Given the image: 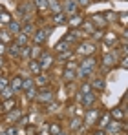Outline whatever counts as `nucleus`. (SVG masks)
Instances as JSON below:
<instances>
[{
	"label": "nucleus",
	"mask_w": 128,
	"mask_h": 135,
	"mask_svg": "<svg viewBox=\"0 0 128 135\" xmlns=\"http://www.w3.org/2000/svg\"><path fill=\"white\" fill-rule=\"evenodd\" d=\"M62 38L66 40V42H70V44L73 46L75 42H79V31H68Z\"/></svg>",
	"instance_id": "5701e85b"
},
{
	"label": "nucleus",
	"mask_w": 128,
	"mask_h": 135,
	"mask_svg": "<svg viewBox=\"0 0 128 135\" xmlns=\"http://www.w3.org/2000/svg\"><path fill=\"white\" fill-rule=\"evenodd\" d=\"M93 135H106V132H104V130H95Z\"/></svg>",
	"instance_id": "a19ab883"
},
{
	"label": "nucleus",
	"mask_w": 128,
	"mask_h": 135,
	"mask_svg": "<svg viewBox=\"0 0 128 135\" xmlns=\"http://www.w3.org/2000/svg\"><path fill=\"white\" fill-rule=\"evenodd\" d=\"M75 4H77L79 7H88V6L92 4V0H75Z\"/></svg>",
	"instance_id": "f704fd0d"
},
{
	"label": "nucleus",
	"mask_w": 128,
	"mask_h": 135,
	"mask_svg": "<svg viewBox=\"0 0 128 135\" xmlns=\"http://www.w3.org/2000/svg\"><path fill=\"white\" fill-rule=\"evenodd\" d=\"M90 22H92V26H93L95 29H101V31L108 26V22H106V18H104V15H103V13H95V15H92Z\"/></svg>",
	"instance_id": "6e6552de"
},
{
	"label": "nucleus",
	"mask_w": 128,
	"mask_h": 135,
	"mask_svg": "<svg viewBox=\"0 0 128 135\" xmlns=\"http://www.w3.org/2000/svg\"><path fill=\"white\" fill-rule=\"evenodd\" d=\"M48 9L55 15V13H61L62 11V6H61V0H48Z\"/></svg>",
	"instance_id": "4be33fe9"
},
{
	"label": "nucleus",
	"mask_w": 128,
	"mask_h": 135,
	"mask_svg": "<svg viewBox=\"0 0 128 135\" xmlns=\"http://www.w3.org/2000/svg\"><path fill=\"white\" fill-rule=\"evenodd\" d=\"M53 49H55V53L59 55V53H64V51H70V49H71V44H70V42H66L64 38H61V40L55 44Z\"/></svg>",
	"instance_id": "f3484780"
},
{
	"label": "nucleus",
	"mask_w": 128,
	"mask_h": 135,
	"mask_svg": "<svg viewBox=\"0 0 128 135\" xmlns=\"http://www.w3.org/2000/svg\"><path fill=\"white\" fill-rule=\"evenodd\" d=\"M79 68L88 69V71H92V73H93V69L97 68V60H95V57H86V59H83V62L79 64Z\"/></svg>",
	"instance_id": "ddd939ff"
},
{
	"label": "nucleus",
	"mask_w": 128,
	"mask_h": 135,
	"mask_svg": "<svg viewBox=\"0 0 128 135\" xmlns=\"http://www.w3.org/2000/svg\"><path fill=\"white\" fill-rule=\"evenodd\" d=\"M83 126V117H73L71 120H70V128L71 130H79Z\"/></svg>",
	"instance_id": "c85d7f7f"
},
{
	"label": "nucleus",
	"mask_w": 128,
	"mask_h": 135,
	"mask_svg": "<svg viewBox=\"0 0 128 135\" xmlns=\"http://www.w3.org/2000/svg\"><path fill=\"white\" fill-rule=\"evenodd\" d=\"M53 97H55V93L51 88H42V90L37 91V97H35V100H39V102H51L53 100Z\"/></svg>",
	"instance_id": "423d86ee"
},
{
	"label": "nucleus",
	"mask_w": 128,
	"mask_h": 135,
	"mask_svg": "<svg viewBox=\"0 0 128 135\" xmlns=\"http://www.w3.org/2000/svg\"><path fill=\"white\" fill-rule=\"evenodd\" d=\"M22 24V27H20V33L22 35H26V37H33V33H35V24L31 22V20H24V22H20Z\"/></svg>",
	"instance_id": "f8f14e48"
},
{
	"label": "nucleus",
	"mask_w": 128,
	"mask_h": 135,
	"mask_svg": "<svg viewBox=\"0 0 128 135\" xmlns=\"http://www.w3.org/2000/svg\"><path fill=\"white\" fill-rule=\"evenodd\" d=\"M61 6H62V13L66 17H71V15L79 13V6L75 4V0H64V2H61Z\"/></svg>",
	"instance_id": "0eeeda50"
},
{
	"label": "nucleus",
	"mask_w": 128,
	"mask_h": 135,
	"mask_svg": "<svg viewBox=\"0 0 128 135\" xmlns=\"http://www.w3.org/2000/svg\"><path fill=\"white\" fill-rule=\"evenodd\" d=\"M37 62L40 64V69L46 71V69H49V68L53 66L57 60H55V55H53V53H49V51H42V55L37 59Z\"/></svg>",
	"instance_id": "f03ea898"
},
{
	"label": "nucleus",
	"mask_w": 128,
	"mask_h": 135,
	"mask_svg": "<svg viewBox=\"0 0 128 135\" xmlns=\"http://www.w3.org/2000/svg\"><path fill=\"white\" fill-rule=\"evenodd\" d=\"M90 88L93 91H104V88H106V82H104V79H95V80H92V84H90Z\"/></svg>",
	"instance_id": "a211bd4d"
},
{
	"label": "nucleus",
	"mask_w": 128,
	"mask_h": 135,
	"mask_svg": "<svg viewBox=\"0 0 128 135\" xmlns=\"http://www.w3.org/2000/svg\"><path fill=\"white\" fill-rule=\"evenodd\" d=\"M77 68H79V64H77V62H71V60L66 64V69H73V71H75Z\"/></svg>",
	"instance_id": "e433bc0d"
},
{
	"label": "nucleus",
	"mask_w": 128,
	"mask_h": 135,
	"mask_svg": "<svg viewBox=\"0 0 128 135\" xmlns=\"http://www.w3.org/2000/svg\"><path fill=\"white\" fill-rule=\"evenodd\" d=\"M33 82H35V86H37V88H40V86H42V88H46V86L49 84L48 75H44V73H39V75L33 79Z\"/></svg>",
	"instance_id": "aec40b11"
},
{
	"label": "nucleus",
	"mask_w": 128,
	"mask_h": 135,
	"mask_svg": "<svg viewBox=\"0 0 128 135\" xmlns=\"http://www.w3.org/2000/svg\"><path fill=\"white\" fill-rule=\"evenodd\" d=\"M81 97V104L84 106V110H90V108H95L97 104V95L93 91H88V93H79Z\"/></svg>",
	"instance_id": "20e7f679"
},
{
	"label": "nucleus",
	"mask_w": 128,
	"mask_h": 135,
	"mask_svg": "<svg viewBox=\"0 0 128 135\" xmlns=\"http://www.w3.org/2000/svg\"><path fill=\"white\" fill-rule=\"evenodd\" d=\"M48 132H49V135H59L62 132V126H61L59 122H51L49 128H48Z\"/></svg>",
	"instance_id": "a878e982"
},
{
	"label": "nucleus",
	"mask_w": 128,
	"mask_h": 135,
	"mask_svg": "<svg viewBox=\"0 0 128 135\" xmlns=\"http://www.w3.org/2000/svg\"><path fill=\"white\" fill-rule=\"evenodd\" d=\"M29 71H31L33 75H39V73H42V69H40V64H39L37 60H29Z\"/></svg>",
	"instance_id": "bb28decb"
},
{
	"label": "nucleus",
	"mask_w": 128,
	"mask_h": 135,
	"mask_svg": "<svg viewBox=\"0 0 128 135\" xmlns=\"http://www.w3.org/2000/svg\"><path fill=\"white\" fill-rule=\"evenodd\" d=\"M49 35H51V27L35 29V33H33V42H35V46H42L44 42L49 38Z\"/></svg>",
	"instance_id": "7ed1b4c3"
},
{
	"label": "nucleus",
	"mask_w": 128,
	"mask_h": 135,
	"mask_svg": "<svg viewBox=\"0 0 128 135\" xmlns=\"http://www.w3.org/2000/svg\"><path fill=\"white\" fill-rule=\"evenodd\" d=\"M101 113H103V108H90V110H86L84 112V119H83V122H88V124H95L97 122V119L101 117Z\"/></svg>",
	"instance_id": "39448f33"
},
{
	"label": "nucleus",
	"mask_w": 128,
	"mask_h": 135,
	"mask_svg": "<svg viewBox=\"0 0 128 135\" xmlns=\"http://www.w3.org/2000/svg\"><path fill=\"white\" fill-rule=\"evenodd\" d=\"M0 97H2V100L4 99H11V97H15V91L11 90V86H6L4 90L0 91Z\"/></svg>",
	"instance_id": "cd10ccee"
},
{
	"label": "nucleus",
	"mask_w": 128,
	"mask_h": 135,
	"mask_svg": "<svg viewBox=\"0 0 128 135\" xmlns=\"http://www.w3.org/2000/svg\"><path fill=\"white\" fill-rule=\"evenodd\" d=\"M6 86H9V82H7V79H6V77H0V91L4 90Z\"/></svg>",
	"instance_id": "c9c22d12"
},
{
	"label": "nucleus",
	"mask_w": 128,
	"mask_h": 135,
	"mask_svg": "<svg viewBox=\"0 0 128 135\" xmlns=\"http://www.w3.org/2000/svg\"><path fill=\"white\" fill-rule=\"evenodd\" d=\"M4 66V57H0V68Z\"/></svg>",
	"instance_id": "79ce46f5"
},
{
	"label": "nucleus",
	"mask_w": 128,
	"mask_h": 135,
	"mask_svg": "<svg viewBox=\"0 0 128 135\" xmlns=\"http://www.w3.org/2000/svg\"><path fill=\"white\" fill-rule=\"evenodd\" d=\"M4 135H17V128H15V126H13V128H7Z\"/></svg>",
	"instance_id": "58836bf2"
},
{
	"label": "nucleus",
	"mask_w": 128,
	"mask_h": 135,
	"mask_svg": "<svg viewBox=\"0 0 128 135\" xmlns=\"http://www.w3.org/2000/svg\"><path fill=\"white\" fill-rule=\"evenodd\" d=\"M9 40H13V37H11L7 31H0V42L6 44V42H9Z\"/></svg>",
	"instance_id": "473e14b6"
},
{
	"label": "nucleus",
	"mask_w": 128,
	"mask_h": 135,
	"mask_svg": "<svg viewBox=\"0 0 128 135\" xmlns=\"http://www.w3.org/2000/svg\"><path fill=\"white\" fill-rule=\"evenodd\" d=\"M6 47H7V46L0 42V57H4V53H6Z\"/></svg>",
	"instance_id": "ea45409f"
},
{
	"label": "nucleus",
	"mask_w": 128,
	"mask_h": 135,
	"mask_svg": "<svg viewBox=\"0 0 128 135\" xmlns=\"http://www.w3.org/2000/svg\"><path fill=\"white\" fill-rule=\"evenodd\" d=\"M64 24H68L66 15H64L62 11H61V13H55V15H53V26H64Z\"/></svg>",
	"instance_id": "b1692460"
},
{
	"label": "nucleus",
	"mask_w": 128,
	"mask_h": 135,
	"mask_svg": "<svg viewBox=\"0 0 128 135\" xmlns=\"http://www.w3.org/2000/svg\"><path fill=\"white\" fill-rule=\"evenodd\" d=\"M119 22L123 24V26H126V13H125V11L119 13Z\"/></svg>",
	"instance_id": "4c0bfd02"
},
{
	"label": "nucleus",
	"mask_w": 128,
	"mask_h": 135,
	"mask_svg": "<svg viewBox=\"0 0 128 135\" xmlns=\"http://www.w3.org/2000/svg\"><path fill=\"white\" fill-rule=\"evenodd\" d=\"M20 47L22 46H19L15 40H13V44L11 46H7L6 47V53L9 55V57H15V59H20Z\"/></svg>",
	"instance_id": "2eb2a0df"
},
{
	"label": "nucleus",
	"mask_w": 128,
	"mask_h": 135,
	"mask_svg": "<svg viewBox=\"0 0 128 135\" xmlns=\"http://www.w3.org/2000/svg\"><path fill=\"white\" fill-rule=\"evenodd\" d=\"M22 91H24V95H26L28 100H35L37 91H39V90H37V86H35V82H33L31 77H28V79L22 80Z\"/></svg>",
	"instance_id": "f257e3e1"
},
{
	"label": "nucleus",
	"mask_w": 128,
	"mask_h": 135,
	"mask_svg": "<svg viewBox=\"0 0 128 135\" xmlns=\"http://www.w3.org/2000/svg\"><path fill=\"white\" fill-rule=\"evenodd\" d=\"M115 62H117V49L104 53V57H103V68H104V69L115 66Z\"/></svg>",
	"instance_id": "1a4fd4ad"
},
{
	"label": "nucleus",
	"mask_w": 128,
	"mask_h": 135,
	"mask_svg": "<svg viewBox=\"0 0 128 135\" xmlns=\"http://www.w3.org/2000/svg\"><path fill=\"white\" fill-rule=\"evenodd\" d=\"M110 117H112L113 120H117V122H123V120L126 119V112H125V108H121V106H115V108H112V112H110Z\"/></svg>",
	"instance_id": "9b49d317"
},
{
	"label": "nucleus",
	"mask_w": 128,
	"mask_h": 135,
	"mask_svg": "<svg viewBox=\"0 0 128 135\" xmlns=\"http://www.w3.org/2000/svg\"><path fill=\"white\" fill-rule=\"evenodd\" d=\"M62 77H64V80H73L75 79V71L73 69H64Z\"/></svg>",
	"instance_id": "72a5a7b5"
},
{
	"label": "nucleus",
	"mask_w": 128,
	"mask_h": 135,
	"mask_svg": "<svg viewBox=\"0 0 128 135\" xmlns=\"http://www.w3.org/2000/svg\"><path fill=\"white\" fill-rule=\"evenodd\" d=\"M11 20H13V18H11V15H9L6 9H4V11H0V22H2V24H6V26H7Z\"/></svg>",
	"instance_id": "c756f323"
},
{
	"label": "nucleus",
	"mask_w": 128,
	"mask_h": 135,
	"mask_svg": "<svg viewBox=\"0 0 128 135\" xmlns=\"http://www.w3.org/2000/svg\"><path fill=\"white\" fill-rule=\"evenodd\" d=\"M22 80H24V77H20V75H17V77H13V80L9 82V86H11V90L15 91H22Z\"/></svg>",
	"instance_id": "412c9836"
},
{
	"label": "nucleus",
	"mask_w": 128,
	"mask_h": 135,
	"mask_svg": "<svg viewBox=\"0 0 128 135\" xmlns=\"http://www.w3.org/2000/svg\"><path fill=\"white\" fill-rule=\"evenodd\" d=\"M22 117H24L22 112H20V110H17V108H15V112L11 110V112L6 113V120H7V122H13V124H15V122H19Z\"/></svg>",
	"instance_id": "4468645a"
},
{
	"label": "nucleus",
	"mask_w": 128,
	"mask_h": 135,
	"mask_svg": "<svg viewBox=\"0 0 128 135\" xmlns=\"http://www.w3.org/2000/svg\"><path fill=\"white\" fill-rule=\"evenodd\" d=\"M20 27H22V24L19 22V20H11V22L7 24V33H9L11 37H17V35L20 33Z\"/></svg>",
	"instance_id": "dca6fc26"
},
{
	"label": "nucleus",
	"mask_w": 128,
	"mask_h": 135,
	"mask_svg": "<svg viewBox=\"0 0 128 135\" xmlns=\"http://www.w3.org/2000/svg\"><path fill=\"white\" fill-rule=\"evenodd\" d=\"M101 40H103L106 46H112V44H115V42H117V35L110 31V33H104V35H103V38H101Z\"/></svg>",
	"instance_id": "393cba45"
},
{
	"label": "nucleus",
	"mask_w": 128,
	"mask_h": 135,
	"mask_svg": "<svg viewBox=\"0 0 128 135\" xmlns=\"http://www.w3.org/2000/svg\"><path fill=\"white\" fill-rule=\"evenodd\" d=\"M84 22V18H83V15L81 13H75V15H71L70 17V20H68V24L71 26V27H81V24Z\"/></svg>",
	"instance_id": "6ab92c4d"
},
{
	"label": "nucleus",
	"mask_w": 128,
	"mask_h": 135,
	"mask_svg": "<svg viewBox=\"0 0 128 135\" xmlns=\"http://www.w3.org/2000/svg\"><path fill=\"white\" fill-rule=\"evenodd\" d=\"M59 135H70V133H68V132H61Z\"/></svg>",
	"instance_id": "37998d69"
},
{
	"label": "nucleus",
	"mask_w": 128,
	"mask_h": 135,
	"mask_svg": "<svg viewBox=\"0 0 128 135\" xmlns=\"http://www.w3.org/2000/svg\"><path fill=\"white\" fill-rule=\"evenodd\" d=\"M95 51V44L93 42H81L77 47V53L79 55H86V57H92Z\"/></svg>",
	"instance_id": "9d476101"
},
{
	"label": "nucleus",
	"mask_w": 128,
	"mask_h": 135,
	"mask_svg": "<svg viewBox=\"0 0 128 135\" xmlns=\"http://www.w3.org/2000/svg\"><path fill=\"white\" fill-rule=\"evenodd\" d=\"M33 6L37 7V9H48V0H33Z\"/></svg>",
	"instance_id": "2f4dec72"
},
{
	"label": "nucleus",
	"mask_w": 128,
	"mask_h": 135,
	"mask_svg": "<svg viewBox=\"0 0 128 135\" xmlns=\"http://www.w3.org/2000/svg\"><path fill=\"white\" fill-rule=\"evenodd\" d=\"M15 42H17L19 46H22V47H24V46H28V42H29V37H26V35L19 33V35H17V40H15Z\"/></svg>",
	"instance_id": "7c9ffc66"
}]
</instances>
